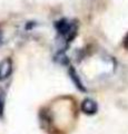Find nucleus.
Returning a JSON list of instances; mask_svg holds the SVG:
<instances>
[{"label": "nucleus", "instance_id": "nucleus-4", "mask_svg": "<svg viewBox=\"0 0 128 134\" xmlns=\"http://www.w3.org/2000/svg\"><path fill=\"white\" fill-rule=\"evenodd\" d=\"M69 75H70V77H71V79L74 81V83H75V85L77 86V88H79L80 91L85 92V91H86L85 86L82 85V83L80 82V78L78 77L76 70H75V68H74L72 66H69Z\"/></svg>", "mask_w": 128, "mask_h": 134}, {"label": "nucleus", "instance_id": "nucleus-7", "mask_svg": "<svg viewBox=\"0 0 128 134\" xmlns=\"http://www.w3.org/2000/svg\"><path fill=\"white\" fill-rule=\"evenodd\" d=\"M2 41V32H1V30H0V43Z\"/></svg>", "mask_w": 128, "mask_h": 134}, {"label": "nucleus", "instance_id": "nucleus-2", "mask_svg": "<svg viewBox=\"0 0 128 134\" xmlns=\"http://www.w3.org/2000/svg\"><path fill=\"white\" fill-rule=\"evenodd\" d=\"M12 73V62L10 58H5L0 63V82L8 78Z\"/></svg>", "mask_w": 128, "mask_h": 134}, {"label": "nucleus", "instance_id": "nucleus-6", "mask_svg": "<svg viewBox=\"0 0 128 134\" xmlns=\"http://www.w3.org/2000/svg\"><path fill=\"white\" fill-rule=\"evenodd\" d=\"M124 46H125V48H126V49H128V35L126 36L125 40H124Z\"/></svg>", "mask_w": 128, "mask_h": 134}, {"label": "nucleus", "instance_id": "nucleus-5", "mask_svg": "<svg viewBox=\"0 0 128 134\" xmlns=\"http://www.w3.org/2000/svg\"><path fill=\"white\" fill-rule=\"evenodd\" d=\"M5 103H6V93L5 91L0 88V117L3 116L5 112Z\"/></svg>", "mask_w": 128, "mask_h": 134}, {"label": "nucleus", "instance_id": "nucleus-1", "mask_svg": "<svg viewBox=\"0 0 128 134\" xmlns=\"http://www.w3.org/2000/svg\"><path fill=\"white\" fill-rule=\"evenodd\" d=\"M55 27H56V30L58 31L59 35L65 38L66 46H68L74 40V38L77 36L78 25L75 20L70 21V20L66 19V18L60 19L58 21H56Z\"/></svg>", "mask_w": 128, "mask_h": 134}, {"label": "nucleus", "instance_id": "nucleus-3", "mask_svg": "<svg viewBox=\"0 0 128 134\" xmlns=\"http://www.w3.org/2000/svg\"><path fill=\"white\" fill-rule=\"evenodd\" d=\"M81 111L84 112L85 114L94 115V114H96L98 111V105L94 99L86 98L82 100V103H81Z\"/></svg>", "mask_w": 128, "mask_h": 134}]
</instances>
